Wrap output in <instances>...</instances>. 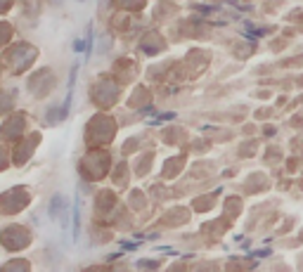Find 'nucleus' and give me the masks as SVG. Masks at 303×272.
Masks as SVG:
<instances>
[{
    "label": "nucleus",
    "instance_id": "1",
    "mask_svg": "<svg viewBox=\"0 0 303 272\" xmlns=\"http://www.w3.org/2000/svg\"><path fill=\"white\" fill-rule=\"evenodd\" d=\"M71 218H74V241H78V237H80V204H78V199H76V206H74V211H71Z\"/></svg>",
    "mask_w": 303,
    "mask_h": 272
},
{
    "label": "nucleus",
    "instance_id": "2",
    "mask_svg": "<svg viewBox=\"0 0 303 272\" xmlns=\"http://www.w3.org/2000/svg\"><path fill=\"white\" fill-rule=\"evenodd\" d=\"M78 3H86V0H78Z\"/></svg>",
    "mask_w": 303,
    "mask_h": 272
}]
</instances>
